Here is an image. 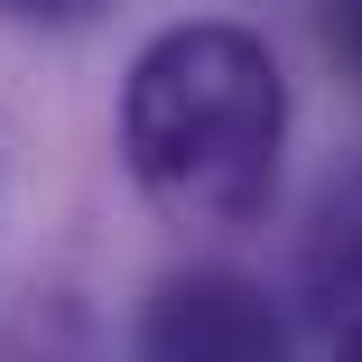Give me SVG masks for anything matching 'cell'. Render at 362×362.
Wrapping results in <instances>:
<instances>
[{
  "label": "cell",
  "instance_id": "1",
  "mask_svg": "<svg viewBox=\"0 0 362 362\" xmlns=\"http://www.w3.org/2000/svg\"><path fill=\"white\" fill-rule=\"evenodd\" d=\"M288 84L251 28L195 19L139 47L121 84V158L177 233H251L279 195Z\"/></svg>",
  "mask_w": 362,
  "mask_h": 362
},
{
  "label": "cell",
  "instance_id": "2",
  "mask_svg": "<svg viewBox=\"0 0 362 362\" xmlns=\"http://www.w3.org/2000/svg\"><path fill=\"white\" fill-rule=\"evenodd\" d=\"M139 362H288V325L260 279L177 269L139 307Z\"/></svg>",
  "mask_w": 362,
  "mask_h": 362
},
{
  "label": "cell",
  "instance_id": "3",
  "mask_svg": "<svg viewBox=\"0 0 362 362\" xmlns=\"http://www.w3.org/2000/svg\"><path fill=\"white\" fill-rule=\"evenodd\" d=\"M307 307L334 325L344 353H362V168L325 186L307 223Z\"/></svg>",
  "mask_w": 362,
  "mask_h": 362
},
{
  "label": "cell",
  "instance_id": "4",
  "mask_svg": "<svg viewBox=\"0 0 362 362\" xmlns=\"http://www.w3.org/2000/svg\"><path fill=\"white\" fill-rule=\"evenodd\" d=\"M316 37H325V56L344 65V75L362 84V0H316Z\"/></svg>",
  "mask_w": 362,
  "mask_h": 362
},
{
  "label": "cell",
  "instance_id": "5",
  "mask_svg": "<svg viewBox=\"0 0 362 362\" xmlns=\"http://www.w3.org/2000/svg\"><path fill=\"white\" fill-rule=\"evenodd\" d=\"M0 19H19V28H84V19H103V0H0Z\"/></svg>",
  "mask_w": 362,
  "mask_h": 362
},
{
  "label": "cell",
  "instance_id": "6",
  "mask_svg": "<svg viewBox=\"0 0 362 362\" xmlns=\"http://www.w3.org/2000/svg\"><path fill=\"white\" fill-rule=\"evenodd\" d=\"M334 362H362V353H334Z\"/></svg>",
  "mask_w": 362,
  "mask_h": 362
}]
</instances>
